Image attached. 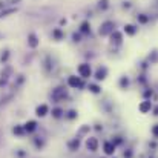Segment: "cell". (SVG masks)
Masks as SVG:
<instances>
[{"label":"cell","mask_w":158,"mask_h":158,"mask_svg":"<svg viewBox=\"0 0 158 158\" xmlns=\"http://www.w3.org/2000/svg\"><path fill=\"white\" fill-rule=\"evenodd\" d=\"M77 72H78V75H80L81 78H89V77L92 75L91 65H88V63H81V65H78V68H77Z\"/></svg>","instance_id":"obj_1"},{"label":"cell","mask_w":158,"mask_h":158,"mask_svg":"<svg viewBox=\"0 0 158 158\" xmlns=\"http://www.w3.org/2000/svg\"><path fill=\"white\" fill-rule=\"evenodd\" d=\"M100 36H107V34H112L114 32V23L112 22H104V23H101V26H100Z\"/></svg>","instance_id":"obj_2"},{"label":"cell","mask_w":158,"mask_h":158,"mask_svg":"<svg viewBox=\"0 0 158 158\" xmlns=\"http://www.w3.org/2000/svg\"><path fill=\"white\" fill-rule=\"evenodd\" d=\"M66 95H68V91H66L65 88H57V89L52 91V100H54V101H60V100H63Z\"/></svg>","instance_id":"obj_3"},{"label":"cell","mask_w":158,"mask_h":158,"mask_svg":"<svg viewBox=\"0 0 158 158\" xmlns=\"http://www.w3.org/2000/svg\"><path fill=\"white\" fill-rule=\"evenodd\" d=\"M68 86H69V88H74V89H77V88H81V86H83L81 77H75V75H71V77L68 78Z\"/></svg>","instance_id":"obj_4"},{"label":"cell","mask_w":158,"mask_h":158,"mask_svg":"<svg viewBox=\"0 0 158 158\" xmlns=\"http://www.w3.org/2000/svg\"><path fill=\"white\" fill-rule=\"evenodd\" d=\"M39 45H40V40H39L37 34H36V32H29V34H28V46L32 48V49H36Z\"/></svg>","instance_id":"obj_5"},{"label":"cell","mask_w":158,"mask_h":158,"mask_svg":"<svg viewBox=\"0 0 158 158\" xmlns=\"http://www.w3.org/2000/svg\"><path fill=\"white\" fill-rule=\"evenodd\" d=\"M86 149L91 150V152H95V150L98 149V140H97L95 137H89V138L86 140Z\"/></svg>","instance_id":"obj_6"},{"label":"cell","mask_w":158,"mask_h":158,"mask_svg":"<svg viewBox=\"0 0 158 158\" xmlns=\"http://www.w3.org/2000/svg\"><path fill=\"white\" fill-rule=\"evenodd\" d=\"M115 149H117V146H115L114 141H104V144H103V152H104L106 155H114V153H115Z\"/></svg>","instance_id":"obj_7"},{"label":"cell","mask_w":158,"mask_h":158,"mask_svg":"<svg viewBox=\"0 0 158 158\" xmlns=\"http://www.w3.org/2000/svg\"><path fill=\"white\" fill-rule=\"evenodd\" d=\"M138 111H140L141 114H147V112H150V111H152V103H150V100H144V101H141V103L138 104Z\"/></svg>","instance_id":"obj_8"},{"label":"cell","mask_w":158,"mask_h":158,"mask_svg":"<svg viewBox=\"0 0 158 158\" xmlns=\"http://www.w3.org/2000/svg\"><path fill=\"white\" fill-rule=\"evenodd\" d=\"M106 75H107V68H106V66H100V68L97 69V72H95V80H97V81H101V80L106 78Z\"/></svg>","instance_id":"obj_9"},{"label":"cell","mask_w":158,"mask_h":158,"mask_svg":"<svg viewBox=\"0 0 158 158\" xmlns=\"http://www.w3.org/2000/svg\"><path fill=\"white\" fill-rule=\"evenodd\" d=\"M23 129H25V132H28V134L34 132V130L37 129V121H34V120L26 121V123H25V126H23Z\"/></svg>","instance_id":"obj_10"},{"label":"cell","mask_w":158,"mask_h":158,"mask_svg":"<svg viewBox=\"0 0 158 158\" xmlns=\"http://www.w3.org/2000/svg\"><path fill=\"white\" fill-rule=\"evenodd\" d=\"M11 72H13V69H11L9 66H8V68H5V71H2V78H0V86H2V85H5V83L8 81V78H9Z\"/></svg>","instance_id":"obj_11"},{"label":"cell","mask_w":158,"mask_h":158,"mask_svg":"<svg viewBox=\"0 0 158 158\" xmlns=\"http://www.w3.org/2000/svg\"><path fill=\"white\" fill-rule=\"evenodd\" d=\"M48 112H49L48 104H40V106H37V109H36V114H37L39 117H46Z\"/></svg>","instance_id":"obj_12"},{"label":"cell","mask_w":158,"mask_h":158,"mask_svg":"<svg viewBox=\"0 0 158 158\" xmlns=\"http://www.w3.org/2000/svg\"><path fill=\"white\" fill-rule=\"evenodd\" d=\"M111 39H112V42H115V43L118 45V43H121V40H123V34L118 32V31H114V32L111 34Z\"/></svg>","instance_id":"obj_13"},{"label":"cell","mask_w":158,"mask_h":158,"mask_svg":"<svg viewBox=\"0 0 158 158\" xmlns=\"http://www.w3.org/2000/svg\"><path fill=\"white\" fill-rule=\"evenodd\" d=\"M17 13V8H9V9H3V11H0V19H3V17H8L9 14H14Z\"/></svg>","instance_id":"obj_14"},{"label":"cell","mask_w":158,"mask_h":158,"mask_svg":"<svg viewBox=\"0 0 158 158\" xmlns=\"http://www.w3.org/2000/svg\"><path fill=\"white\" fill-rule=\"evenodd\" d=\"M124 32H126L127 36H134V34L137 32V28H135L134 25H126V26H124Z\"/></svg>","instance_id":"obj_15"},{"label":"cell","mask_w":158,"mask_h":158,"mask_svg":"<svg viewBox=\"0 0 158 158\" xmlns=\"http://www.w3.org/2000/svg\"><path fill=\"white\" fill-rule=\"evenodd\" d=\"M52 36H54V39H55V40H62L65 34L62 32V29H60V28H55V29L52 31Z\"/></svg>","instance_id":"obj_16"},{"label":"cell","mask_w":158,"mask_h":158,"mask_svg":"<svg viewBox=\"0 0 158 158\" xmlns=\"http://www.w3.org/2000/svg\"><path fill=\"white\" fill-rule=\"evenodd\" d=\"M88 89H89V92H92V94H100V92H101V88H100L98 85H89Z\"/></svg>","instance_id":"obj_17"},{"label":"cell","mask_w":158,"mask_h":158,"mask_svg":"<svg viewBox=\"0 0 158 158\" xmlns=\"http://www.w3.org/2000/svg\"><path fill=\"white\" fill-rule=\"evenodd\" d=\"M91 31V26H89V22H83L81 23V26H80V32H89Z\"/></svg>","instance_id":"obj_18"},{"label":"cell","mask_w":158,"mask_h":158,"mask_svg":"<svg viewBox=\"0 0 158 158\" xmlns=\"http://www.w3.org/2000/svg\"><path fill=\"white\" fill-rule=\"evenodd\" d=\"M78 146H80V141H78V138H75V140H72V141L69 143V149H71V150H75V149H78Z\"/></svg>","instance_id":"obj_19"},{"label":"cell","mask_w":158,"mask_h":158,"mask_svg":"<svg viewBox=\"0 0 158 158\" xmlns=\"http://www.w3.org/2000/svg\"><path fill=\"white\" fill-rule=\"evenodd\" d=\"M8 57H9V51L5 49V51L2 52V55H0V62H2V63H6V62H8Z\"/></svg>","instance_id":"obj_20"},{"label":"cell","mask_w":158,"mask_h":158,"mask_svg":"<svg viewBox=\"0 0 158 158\" xmlns=\"http://www.w3.org/2000/svg\"><path fill=\"white\" fill-rule=\"evenodd\" d=\"M63 115V111L60 109V107H55V109H52V117L54 118H60Z\"/></svg>","instance_id":"obj_21"},{"label":"cell","mask_w":158,"mask_h":158,"mask_svg":"<svg viewBox=\"0 0 158 158\" xmlns=\"http://www.w3.org/2000/svg\"><path fill=\"white\" fill-rule=\"evenodd\" d=\"M120 86L121 88H127L129 86V78L127 77H121L120 78Z\"/></svg>","instance_id":"obj_22"},{"label":"cell","mask_w":158,"mask_h":158,"mask_svg":"<svg viewBox=\"0 0 158 158\" xmlns=\"http://www.w3.org/2000/svg\"><path fill=\"white\" fill-rule=\"evenodd\" d=\"M138 22H140V23H147V22H149V17H147L146 14H140V16H138Z\"/></svg>","instance_id":"obj_23"},{"label":"cell","mask_w":158,"mask_h":158,"mask_svg":"<svg viewBox=\"0 0 158 158\" xmlns=\"http://www.w3.org/2000/svg\"><path fill=\"white\" fill-rule=\"evenodd\" d=\"M13 132H14V134H17V135H22V134L25 132V129H23L22 126H16V127L13 129Z\"/></svg>","instance_id":"obj_24"},{"label":"cell","mask_w":158,"mask_h":158,"mask_svg":"<svg viewBox=\"0 0 158 158\" xmlns=\"http://www.w3.org/2000/svg\"><path fill=\"white\" fill-rule=\"evenodd\" d=\"M89 129H91V127L85 124V126H83V127L80 129V132H78V135H85V134H88V130H89Z\"/></svg>","instance_id":"obj_25"},{"label":"cell","mask_w":158,"mask_h":158,"mask_svg":"<svg viewBox=\"0 0 158 158\" xmlns=\"http://www.w3.org/2000/svg\"><path fill=\"white\" fill-rule=\"evenodd\" d=\"M152 135H153L155 138H158V124H153V126H152Z\"/></svg>","instance_id":"obj_26"},{"label":"cell","mask_w":158,"mask_h":158,"mask_svg":"<svg viewBox=\"0 0 158 158\" xmlns=\"http://www.w3.org/2000/svg\"><path fill=\"white\" fill-rule=\"evenodd\" d=\"M75 117H77V112H75V111H69V112H68V118L72 120V118H75Z\"/></svg>","instance_id":"obj_27"},{"label":"cell","mask_w":158,"mask_h":158,"mask_svg":"<svg viewBox=\"0 0 158 158\" xmlns=\"http://www.w3.org/2000/svg\"><path fill=\"white\" fill-rule=\"evenodd\" d=\"M100 6L104 9V8H107V0H100Z\"/></svg>","instance_id":"obj_28"},{"label":"cell","mask_w":158,"mask_h":158,"mask_svg":"<svg viewBox=\"0 0 158 158\" xmlns=\"http://www.w3.org/2000/svg\"><path fill=\"white\" fill-rule=\"evenodd\" d=\"M72 39H74V42H80V36H78V34H74Z\"/></svg>","instance_id":"obj_29"},{"label":"cell","mask_w":158,"mask_h":158,"mask_svg":"<svg viewBox=\"0 0 158 158\" xmlns=\"http://www.w3.org/2000/svg\"><path fill=\"white\" fill-rule=\"evenodd\" d=\"M153 115H158V106H156V107L153 109Z\"/></svg>","instance_id":"obj_30"},{"label":"cell","mask_w":158,"mask_h":158,"mask_svg":"<svg viewBox=\"0 0 158 158\" xmlns=\"http://www.w3.org/2000/svg\"><path fill=\"white\" fill-rule=\"evenodd\" d=\"M0 37H2V34H0Z\"/></svg>","instance_id":"obj_31"}]
</instances>
